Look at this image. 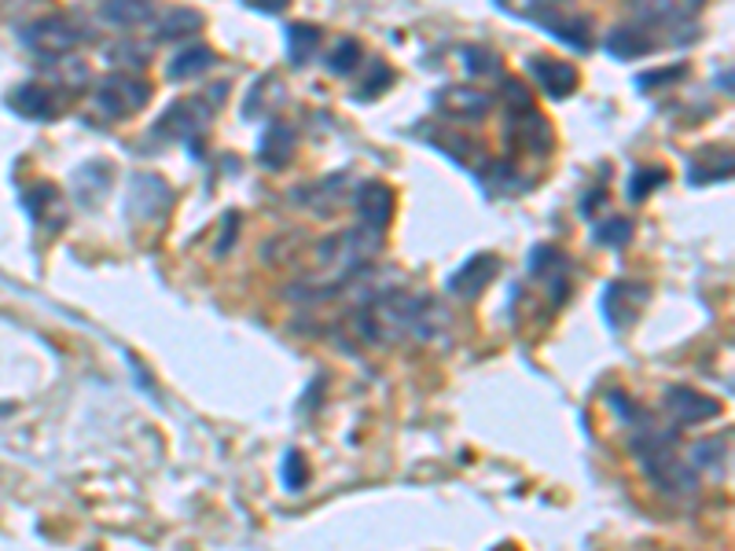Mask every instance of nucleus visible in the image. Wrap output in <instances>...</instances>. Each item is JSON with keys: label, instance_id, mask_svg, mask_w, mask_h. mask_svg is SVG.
I'll use <instances>...</instances> for the list:
<instances>
[{"label": "nucleus", "instance_id": "obj_1", "mask_svg": "<svg viewBox=\"0 0 735 551\" xmlns=\"http://www.w3.org/2000/svg\"><path fill=\"white\" fill-rule=\"evenodd\" d=\"M633 453L643 464V470H648L662 489H670V492L695 489V470L681 464V456L673 453L670 438H662V434H643V438L633 441Z\"/></svg>", "mask_w": 735, "mask_h": 551}, {"label": "nucleus", "instance_id": "obj_2", "mask_svg": "<svg viewBox=\"0 0 735 551\" xmlns=\"http://www.w3.org/2000/svg\"><path fill=\"white\" fill-rule=\"evenodd\" d=\"M152 100V85L144 82L141 74H107L96 89V107L107 114V118H130Z\"/></svg>", "mask_w": 735, "mask_h": 551}, {"label": "nucleus", "instance_id": "obj_3", "mask_svg": "<svg viewBox=\"0 0 735 551\" xmlns=\"http://www.w3.org/2000/svg\"><path fill=\"white\" fill-rule=\"evenodd\" d=\"M77 41H82V27L66 15H44L22 30V44L30 52L44 55V60H60V55L74 52Z\"/></svg>", "mask_w": 735, "mask_h": 551}, {"label": "nucleus", "instance_id": "obj_4", "mask_svg": "<svg viewBox=\"0 0 735 551\" xmlns=\"http://www.w3.org/2000/svg\"><path fill=\"white\" fill-rule=\"evenodd\" d=\"M651 291L643 283H629V280H611L603 287V298H600V309H603V320L611 331H622L629 328L633 320L640 316V305L648 302Z\"/></svg>", "mask_w": 735, "mask_h": 551}, {"label": "nucleus", "instance_id": "obj_5", "mask_svg": "<svg viewBox=\"0 0 735 551\" xmlns=\"http://www.w3.org/2000/svg\"><path fill=\"white\" fill-rule=\"evenodd\" d=\"M169 206H174V191L158 174H136L130 184V221H158Z\"/></svg>", "mask_w": 735, "mask_h": 551}, {"label": "nucleus", "instance_id": "obj_6", "mask_svg": "<svg viewBox=\"0 0 735 551\" xmlns=\"http://www.w3.org/2000/svg\"><path fill=\"white\" fill-rule=\"evenodd\" d=\"M530 19H534L541 30H548L556 41L570 44V49H578V52H589V49H592V27H589V19L578 15L573 8L556 11L551 4H545V15H530Z\"/></svg>", "mask_w": 735, "mask_h": 551}, {"label": "nucleus", "instance_id": "obj_7", "mask_svg": "<svg viewBox=\"0 0 735 551\" xmlns=\"http://www.w3.org/2000/svg\"><path fill=\"white\" fill-rule=\"evenodd\" d=\"M206 125H210V107L203 100H177L174 107H166L163 118L155 122L158 136H184L191 144V136H199Z\"/></svg>", "mask_w": 735, "mask_h": 551}, {"label": "nucleus", "instance_id": "obj_8", "mask_svg": "<svg viewBox=\"0 0 735 551\" xmlns=\"http://www.w3.org/2000/svg\"><path fill=\"white\" fill-rule=\"evenodd\" d=\"M434 107H438L445 118L470 122V118H482V114L493 107V100L470 85H449V89L434 92Z\"/></svg>", "mask_w": 735, "mask_h": 551}, {"label": "nucleus", "instance_id": "obj_9", "mask_svg": "<svg viewBox=\"0 0 735 551\" xmlns=\"http://www.w3.org/2000/svg\"><path fill=\"white\" fill-rule=\"evenodd\" d=\"M497 272H500V258L497 254H475V258H467L464 266L453 272L449 291L456 298H467V302H470V298H478L482 291H486Z\"/></svg>", "mask_w": 735, "mask_h": 551}, {"label": "nucleus", "instance_id": "obj_10", "mask_svg": "<svg viewBox=\"0 0 735 551\" xmlns=\"http://www.w3.org/2000/svg\"><path fill=\"white\" fill-rule=\"evenodd\" d=\"M665 412H670L681 427H695V423L721 416V405L714 397L695 394V389H670V394H665Z\"/></svg>", "mask_w": 735, "mask_h": 551}, {"label": "nucleus", "instance_id": "obj_11", "mask_svg": "<svg viewBox=\"0 0 735 551\" xmlns=\"http://www.w3.org/2000/svg\"><path fill=\"white\" fill-rule=\"evenodd\" d=\"M358 210H361V221L368 232H386L390 217H394V191H390L383 180L364 184V188L358 191Z\"/></svg>", "mask_w": 735, "mask_h": 551}, {"label": "nucleus", "instance_id": "obj_12", "mask_svg": "<svg viewBox=\"0 0 735 551\" xmlns=\"http://www.w3.org/2000/svg\"><path fill=\"white\" fill-rule=\"evenodd\" d=\"M530 71L537 77V85H541L551 100H567L570 92L578 89V71L562 60H551V55H534Z\"/></svg>", "mask_w": 735, "mask_h": 551}, {"label": "nucleus", "instance_id": "obj_13", "mask_svg": "<svg viewBox=\"0 0 735 551\" xmlns=\"http://www.w3.org/2000/svg\"><path fill=\"white\" fill-rule=\"evenodd\" d=\"M8 107L15 111V114H22V118H30V122H52L55 114H60V107H55V96L44 85H38V82L19 85L8 96Z\"/></svg>", "mask_w": 735, "mask_h": 551}, {"label": "nucleus", "instance_id": "obj_14", "mask_svg": "<svg viewBox=\"0 0 735 551\" xmlns=\"http://www.w3.org/2000/svg\"><path fill=\"white\" fill-rule=\"evenodd\" d=\"M294 147H298V136H294L291 125L272 122L258 141V163L269 166V169H283L294 158Z\"/></svg>", "mask_w": 735, "mask_h": 551}, {"label": "nucleus", "instance_id": "obj_15", "mask_svg": "<svg viewBox=\"0 0 735 551\" xmlns=\"http://www.w3.org/2000/svg\"><path fill=\"white\" fill-rule=\"evenodd\" d=\"M111 177H114V169H111L107 163H85V166H77V169H74V177H71L74 199L92 210V206H96V202L107 199Z\"/></svg>", "mask_w": 735, "mask_h": 551}, {"label": "nucleus", "instance_id": "obj_16", "mask_svg": "<svg viewBox=\"0 0 735 551\" xmlns=\"http://www.w3.org/2000/svg\"><path fill=\"white\" fill-rule=\"evenodd\" d=\"M22 206H27L30 217L38 225H44V221H52V228L66 225L63 199H60V191H55L52 184H33V188H27V191H22Z\"/></svg>", "mask_w": 735, "mask_h": 551}, {"label": "nucleus", "instance_id": "obj_17", "mask_svg": "<svg viewBox=\"0 0 735 551\" xmlns=\"http://www.w3.org/2000/svg\"><path fill=\"white\" fill-rule=\"evenodd\" d=\"M214 66H217V52L206 49L199 41H191L188 49H180L174 60H169V77H174V82H188V77H199L206 71H214Z\"/></svg>", "mask_w": 735, "mask_h": 551}, {"label": "nucleus", "instance_id": "obj_18", "mask_svg": "<svg viewBox=\"0 0 735 551\" xmlns=\"http://www.w3.org/2000/svg\"><path fill=\"white\" fill-rule=\"evenodd\" d=\"M203 30V15L188 8H169L155 27V41H188L191 33Z\"/></svg>", "mask_w": 735, "mask_h": 551}, {"label": "nucleus", "instance_id": "obj_19", "mask_svg": "<svg viewBox=\"0 0 735 551\" xmlns=\"http://www.w3.org/2000/svg\"><path fill=\"white\" fill-rule=\"evenodd\" d=\"M603 49L611 52L614 60L633 63V60H640V55H648V52L654 49V41H648V38H643V33L633 30V27H614L611 33H607Z\"/></svg>", "mask_w": 735, "mask_h": 551}, {"label": "nucleus", "instance_id": "obj_20", "mask_svg": "<svg viewBox=\"0 0 735 551\" xmlns=\"http://www.w3.org/2000/svg\"><path fill=\"white\" fill-rule=\"evenodd\" d=\"M100 19L111 27H136V22L152 19V4L147 0H103Z\"/></svg>", "mask_w": 735, "mask_h": 551}, {"label": "nucleus", "instance_id": "obj_21", "mask_svg": "<svg viewBox=\"0 0 735 551\" xmlns=\"http://www.w3.org/2000/svg\"><path fill=\"white\" fill-rule=\"evenodd\" d=\"M317 44H320V27H309V22H291L287 27V60L294 66H306L313 60Z\"/></svg>", "mask_w": 735, "mask_h": 551}, {"label": "nucleus", "instance_id": "obj_22", "mask_svg": "<svg viewBox=\"0 0 735 551\" xmlns=\"http://www.w3.org/2000/svg\"><path fill=\"white\" fill-rule=\"evenodd\" d=\"M728 177H732V155L728 152L721 155V163H710V155H698V158H692V166H687V184H695V188L714 184V180H728Z\"/></svg>", "mask_w": 735, "mask_h": 551}, {"label": "nucleus", "instance_id": "obj_23", "mask_svg": "<svg viewBox=\"0 0 735 551\" xmlns=\"http://www.w3.org/2000/svg\"><path fill=\"white\" fill-rule=\"evenodd\" d=\"M431 144L438 147V152H449L453 163L467 166V169H475V163H482V158H486L475 144L464 141V136H453V133H445V136H434V133H431Z\"/></svg>", "mask_w": 735, "mask_h": 551}, {"label": "nucleus", "instance_id": "obj_24", "mask_svg": "<svg viewBox=\"0 0 735 551\" xmlns=\"http://www.w3.org/2000/svg\"><path fill=\"white\" fill-rule=\"evenodd\" d=\"M459 55H464V66L470 77H500V71H504L500 55L493 49H464Z\"/></svg>", "mask_w": 735, "mask_h": 551}, {"label": "nucleus", "instance_id": "obj_25", "mask_svg": "<svg viewBox=\"0 0 735 551\" xmlns=\"http://www.w3.org/2000/svg\"><path fill=\"white\" fill-rule=\"evenodd\" d=\"M670 180L662 166H648V169H636L633 177H629V199L633 202H643L654 188H662V184Z\"/></svg>", "mask_w": 735, "mask_h": 551}, {"label": "nucleus", "instance_id": "obj_26", "mask_svg": "<svg viewBox=\"0 0 735 551\" xmlns=\"http://www.w3.org/2000/svg\"><path fill=\"white\" fill-rule=\"evenodd\" d=\"M633 239V221L629 217H607L603 225H596V243L603 247H625Z\"/></svg>", "mask_w": 735, "mask_h": 551}, {"label": "nucleus", "instance_id": "obj_27", "mask_svg": "<svg viewBox=\"0 0 735 551\" xmlns=\"http://www.w3.org/2000/svg\"><path fill=\"white\" fill-rule=\"evenodd\" d=\"M633 8L640 11L643 22H654V27H673V22L681 19L673 0H633Z\"/></svg>", "mask_w": 735, "mask_h": 551}, {"label": "nucleus", "instance_id": "obj_28", "mask_svg": "<svg viewBox=\"0 0 735 551\" xmlns=\"http://www.w3.org/2000/svg\"><path fill=\"white\" fill-rule=\"evenodd\" d=\"M361 60H364V52H361V44L358 41H339V49L331 52V60H328V66H331V74H353L361 66Z\"/></svg>", "mask_w": 735, "mask_h": 551}, {"label": "nucleus", "instance_id": "obj_29", "mask_svg": "<svg viewBox=\"0 0 735 551\" xmlns=\"http://www.w3.org/2000/svg\"><path fill=\"white\" fill-rule=\"evenodd\" d=\"M280 478L287 481V489H294V492L302 489L306 481H309V464H306L302 453H298V449H291V453L283 456V464H280Z\"/></svg>", "mask_w": 735, "mask_h": 551}, {"label": "nucleus", "instance_id": "obj_30", "mask_svg": "<svg viewBox=\"0 0 735 551\" xmlns=\"http://www.w3.org/2000/svg\"><path fill=\"white\" fill-rule=\"evenodd\" d=\"M390 85H394V71H390L386 63H375V74L361 85V96H364V100H375L379 92H386Z\"/></svg>", "mask_w": 735, "mask_h": 551}, {"label": "nucleus", "instance_id": "obj_31", "mask_svg": "<svg viewBox=\"0 0 735 551\" xmlns=\"http://www.w3.org/2000/svg\"><path fill=\"white\" fill-rule=\"evenodd\" d=\"M684 71H687V66H684V63H676V66H665V71H659V74H640V77H636V89H651V85H670V82H681Z\"/></svg>", "mask_w": 735, "mask_h": 551}, {"label": "nucleus", "instance_id": "obj_32", "mask_svg": "<svg viewBox=\"0 0 735 551\" xmlns=\"http://www.w3.org/2000/svg\"><path fill=\"white\" fill-rule=\"evenodd\" d=\"M147 55H152V49H133V44H125V49H111V60L114 63H130V66H144Z\"/></svg>", "mask_w": 735, "mask_h": 551}, {"label": "nucleus", "instance_id": "obj_33", "mask_svg": "<svg viewBox=\"0 0 735 551\" xmlns=\"http://www.w3.org/2000/svg\"><path fill=\"white\" fill-rule=\"evenodd\" d=\"M236 232H239V214H228L225 217V236H217V254H228V250H232Z\"/></svg>", "mask_w": 735, "mask_h": 551}, {"label": "nucleus", "instance_id": "obj_34", "mask_svg": "<svg viewBox=\"0 0 735 551\" xmlns=\"http://www.w3.org/2000/svg\"><path fill=\"white\" fill-rule=\"evenodd\" d=\"M250 11H261V15H280V11L291 4V0H244Z\"/></svg>", "mask_w": 735, "mask_h": 551}]
</instances>
